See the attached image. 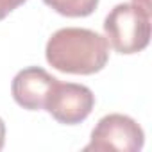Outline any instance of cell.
Instances as JSON below:
<instances>
[{"label":"cell","mask_w":152,"mask_h":152,"mask_svg":"<svg viewBox=\"0 0 152 152\" xmlns=\"http://www.w3.org/2000/svg\"><path fill=\"white\" fill-rule=\"evenodd\" d=\"M150 31V15L127 2L115 6L104 20V34L109 47L125 56L147 48Z\"/></svg>","instance_id":"2"},{"label":"cell","mask_w":152,"mask_h":152,"mask_svg":"<svg viewBox=\"0 0 152 152\" xmlns=\"http://www.w3.org/2000/svg\"><path fill=\"white\" fill-rule=\"evenodd\" d=\"M43 2L56 13L68 18L90 16L99 7V0H43Z\"/></svg>","instance_id":"6"},{"label":"cell","mask_w":152,"mask_h":152,"mask_svg":"<svg viewBox=\"0 0 152 152\" xmlns=\"http://www.w3.org/2000/svg\"><path fill=\"white\" fill-rule=\"evenodd\" d=\"M27 0H0V20H4L9 13H13L16 7L25 4Z\"/></svg>","instance_id":"7"},{"label":"cell","mask_w":152,"mask_h":152,"mask_svg":"<svg viewBox=\"0 0 152 152\" xmlns=\"http://www.w3.org/2000/svg\"><path fill=\"white\" fill-rule=\"evenodd\" d=\"M59 79L50 75L41 66H29L20 70L11 83V93L18 106L29 111L45 107V100Z\"/></svg>","instance_id":"5"},{"label":"cell","mask_w":152,"mask_h":152,"mask_svg":"<svg viewBox=\"0 0 152 152\" xmlns=\"http://www.w3.org/2000/svg\"><path fill=\"white\" fill-rule=\"evenodd\" d=\"M131 4H134L136 7H140L141 11H145V13L150 15V0H132Z\"/></svg>","instance_id":"8"},{"label":"cell","mask_w":152,"mask_h":152,"mask_svg":"<svg viewBox=\"0 0 152 152\" xmlns=\"http://www.w3.org/2000/svg\"><path fill=\"white\" fill-rule=\"evenodd\" d=\"M4 143H6V124L0 118V150L4 148Z\"/></svg>","instance_id":"9"},{"label":"cell","mask_w":152,"mask_h":152,"mask_svg":"<svg viewBox=\"0 0 152 152\" xmlns=\"http://www.w3.org/2000/svg\"><path fill=\"white\" fill-rule=\"evenodd\" d=\"M143 143L145 132L134 118L122 113H111L99 120L84 150L138 152L143 148Z\"/></svg>","instance_id":"3"},{"label":"cell","mask_w":152,"mask_h":152,"mask_svg":"<svg viewBox=\"0 0 152 152\" xmlns=\"http://www.w3.org/2000/svg\"><path fill=\"white\" fill-rule=\"evenodd\" d=\"M95 107V95L84 84L56 83L45 100V111L54 120L64 125H77L84 122Z\"/></svg>","instance_id":"4"},{"label":"cell","mask_w":152,"mask_h":152,"mask_svg":"<svg viewBox=\"0 0 152 152\" xmlns=\"http://www.w3.org/2000/svg\"><path fill=\"white\" fill-rule=\"evenodd\" d=\"M45 57L52 68L63 73L93 75L107 64L109 43L91 29L64 27L48 38Z\"/></svg>","instance_id":"1"}]
</instances>
